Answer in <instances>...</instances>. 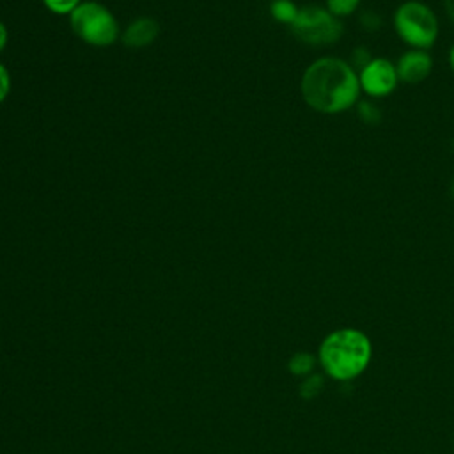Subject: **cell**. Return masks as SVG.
Returning <instances> with one entry per match:
<instances>
[{"label":"cell","instance_id":"obj_3","mask_svg":"<svg viewBox=\"0 0 454 454\" xmlns=\"http://www.w3.org/2000/svg\"><path fill=\"white\" fill-rule=\"evenodd\" d=\"M397 37L413 50H429L440 34V21L434 11L420 0H406L399 4L392 16Z\"/></svg>","mask_w":454,"mask_h":454},{"label":"cell","instance_id":"obj_19","mask_svg":"<svg viewBox=\"0 0 454 454\" xmlns=\"http://www.w3.org/2000/svg\"><path fill=\"white\" fill-rule=\"evenodd\" d=\"M447 62H449V67H450V71L454 73V44L449 48V53H447Z\"/></svg>","mask_w":454,"mask_h":454},{"label":"cell","instance_id":"obj_9","mask_svg":"<svg viewBox=\"0 0 454 454\" xmlns=\"http://www.w3.org/2000/svg\"><path fill=\"white\" fill-rule=\"evenodd\" d=\"M298 5L293 0H271L270 4V14L277 23L291 25L298 14Z\"/></svg>","mask_w":454,"mask_h":454},{"label":"cell","instance_id":"obj_17","mask_svg":"<svg viewBox=\"0 0 454 454\" xmlns=\"http://www.w3.org/2000/svg\"><path fill=\"white\" fill-rule=\"evenodd\" d=\"M7 41H9V32H7V27H5V25L0 21V53L4 51V48H5Z\"/></svg>","mask_w":454,"mask_h":454},{"label":"cell","instance_id":"obj_15","mask_svg":"<svg viewBox=\"0 0 454 454\" xmlns=\"http://www.w3.org/2000/svg\"><path fill=\"white\" fill-rule=\"evenodd\" d=\"M371 59H372V55L369 53V50H367L365 46H356V48H353L351 59H349L348 62H349V64L355 67V71L358 73Z\"/></svg>","mask_w":454,"mask_h":454},{"label":"cell","instance_id":"obj_7","mask_svg":"<svg viewBox=\"0 0 454 454\" xmlns=\"http://www.w3.org/2000/svg\"><path fill=\"white\" fill-rule=\"evenodd\" d=\"M394 64L399 82L408 85H415L427 80L433 71V57L426 50L408 48L399 55V59Z\"/></svg>","mask_w":454,"mask_h":454},{"label":"cell","instance_id":"obj_11","mask_svg":"<svg viewBox=\"0 0 454 454\" xmlns=\"http://www.w3.org/2000/svg\"><path fill=\"white\" fill-rule=\"evenodd\" d=\"M356 114L364 124H378L383 115L374 101H358Z\"/></svg>","mask_w":454,"mask_h":454},{"label":"cell","instance_id":"obj_1","mask_svg":"<svg viewBox=\"0 0 454 454\" xmlns=\"http://www.w3.org/2000/svg\"><path fill=\"white\" fill-rule=\"evenodd\" d=\"M303 101L316 112L335 115L346 112L360 101V83L355 67L333 55L312 60L300 80Z\"/></svg>","mask_w":454,"mask_h":454},{"label":"cell","instance_id":"obj_14","mask_svg":"<svg viewBox=\"0 0 454 454\" xmlns=\"http://www.w3.org/2000/svg\"><path fill=\"white\" fill-rule=\"evenodd\" d=\"M358 21H360L362 28L367 30V32H376V30L381 28V18H380V14L374 12V11H364V12L360 14Z\"/></svg>","mask_w":454,"mask_h":454},{"label":"cell","instance_id":"obj_12","mask_svg":"<svg viewBox=\"0 0 454 454\" xmlns=\"http://www.w3.org/2000/svg\"><path fill=\"white\" fill-rule=\"evenodd\" d=\"M43 4L53 14L62 16V14H71L82 4V0H43Z\"/></svg>","mask_w":454,"mask_h":454},{"label":"cell","instance_id":"obj_13","mask_svg":"<svg viewBox=\"0 0 454 454\" xmlns=\"http://www.w3.org/2000/svg\"><path fill=\"white\" fill-rule=\"evenodd\" d=\"M312 365H314V360L309 353H296L289 362V369L294 374H305L312 369Z\"/></svg>","mask_w":454,"mask_h":454},{"label":"cell","instance_id":"obj_10","mask_svg":"<svg viewBox=\"0 0 454 454\" xmlns=\"http://www.w3.org/2000/svg\"><path fill=\"white\" fill-rule=\"evenodd\" d=\"M362 0H325V7L339 20L355 14Z\"/></svg>","mask_w":454,"mask_h":454},{"label":"cell","instance_id":"obj_2","mask_svg":"<svg viewBox=\"0 0 454 454\" xmlns=\"http://www.w3.org/2000/svg\"><path fill=\"white\" fill-rule=\"evenodd\" d=\"M369 337L355 328H340L326 335L319 346V362L325 372L339 381L353 380L371 362Z\"/></svg>","mask_w":454,"mask_h":454},{"label":"cell","instance_id":"obj_5","mask_svg":"<svg viewBox=\"0 0 454 454\" xmlns=\"http://www.w3.org/2000/svg\"><path fill=\"white\" fill-rule=\"evenodd\" d=\"M291 34L309 46H332L340 41L344 23L325 5H301L294 21L289 25Z\"/></svg>","mask_w":454,"mask_h":454},{"label":"cell","instance_id":"obj_4","mask_svg":"<svg viewBox=\"0 0 454 454\" xmlns=\"http://www.w3.org/2000/svg\"><path fill=\"white\" fill-rule=\"evenodd\" d=\"M69 23L78 39L90 46H110L119 39V23L112 11L99 2H82L71 14Z\"/></svg>","mask_w":454,"mask_h":454},{"label":"cell","instance_id":"obj_16","mask_svg":"<svg viewBox=\"0 0 454 454\" xmlns=\"http://www.w3.org/2000/svg\"><path fill=\"white\" fill-rule=\"evenodd\" d=\"M9 92H11V74L7 67L0 62V103L5 101Z\"/></svg>","mask_w":454,"mask_h":454},{"label":"cell","instance_id":"obj_18","mask_svg":"<svg viewBox=\"0 0 454 454\" xmlns=\"http://www.w3.org/2000/svg\"><path fill=\"white\" fill-rule=\"evenodd\" d=\"M443 9L449 21L454 25V0H443Z\"/></svg>","mask_w":454,"mask_h":454},{"label":"cell","instance_id":"obj_8","mask_svg":"<svg viewBox=\"0 0 454 454\" xmlns=\"http://www.w3.org/2000/svg\"><path fill=\"white\" fill-rule=\"evenodd\" d=\"M160 34V25L156 20L149 16H140L128 23V27L121 34V41L126 48L140 50L156 41Z\"/></svg>","mask_w":454,"mask_h":454},{"label":"cell","instance_id":"obj_6","mask_svg":"<svg viewBox=\"0 0 454 454\" xmlns=\"http://www.w3.org/2000/svg\"><path fill=\"white\" fill-rule=\"evenodd\" d=\"M358 83L360 90L371 99L390 96L399 83L395 64L385 57H372L358 71Z\"/></svg>","mask_w":454,"mask_h":454},{"label":"cell","instance_id":"obj_20","mask_svg":"<svg viewBox=\"0 0 454 454\" xmlns=\"http://www.w3.org/2000/svg\"><path fill=\"white\" fill-rule=\"evenodd\" d=\"M449 193H450V197L454 199V176H452V179H450V183H449Z\"/></svg>","mask_w":454,"mask_h":454}]
</instances>
